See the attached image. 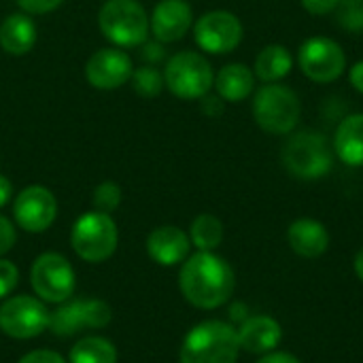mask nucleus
<instances>
[{
  "label": "nucleus",
  "mask_w": 363,
  "mask_h": 363,
  "mask_svg": "<svg viewBox=\"0 0 363 363\" xmlns=\"http://www.w3.org/2000/svg\"><path fill=\"white\" fill-rule=\"evenodd\" d=\"M287 238H289V247L294 249V253H298L306 259L321 257L330 247V234H328L325 225L319 223L317 219L294 221L289 225Z\"/></svg>",
  "instance_id": "a211bd4d"
},
{
  "label": "nucleus",
  "mask_w": 363,
  "mask_h": 363,
  "mask_svg": "<svg viewBox=\"0 0 363 363\" xmlns=\"http://www.w3.org/2000/svg\"><path fill=\"white\" fill-rule=\"evenodd\" d=\"M202 102H200V108H202V113L204 115H208V117H219L221 113H223V98H219V96H202L200 98Z\"/></svg>",
  "instance_id": "72a5a7b5"
},
{
  "label": "nucleus",
  "mask_w": 363,
  "mask_h": 363,
  "mask_svg": "<svg viewBox=\"0 0 363 363\" xmlns=\"http://www.w3.org/2000/svg\"><path fill=\"white\" fill-rule=\"evenodd\" d=\"M30 285L43 302L64 304L74 294V270L60 253H43L30 268Z\"/></svg>",
  "instance_id": "6e6552de"
},
{
  "label": "nucleus",
  "mask_w": 363,
  "mask_h": 363,
  "mask_svg": "<svg viewBox=\"0 0 363 363\" xmlns=\"http://www.w3.org/2000/svg\"><path fill=\"white\" fill-rule=\"evenodd\" d=\"M140 57L147 62V66H157L164 57H166V51H164V43L160 40H145L140 45Z\"/></svg>",
  "instance_id": "c756f323"
},
{
  "label": "nucleus",
  "mask_w": 363,
  "mask_h": 363,
  "mask_svg": "<svg viewBox=\"0 0 363 363\" xmlns=\"http://www.w3.org/2000/svg\"><path fill=\"white\" fill-rule=\"evenodd\" d=\"M336 19L345 30L363 32V0H340L336 6Z\"/></svg>",
  "instance_id": "a878e982"
},
{
  "label": "nucleus",
  "mask_w": 363,
  "mask_h": 363,
  "mask_svg": "<svg viewBox=\"0 0 363 363\" xmlns=\"http://www.w3.org/2000/svg\"><path fill=\"white\" fill-rule=\"evenodd\" d=\"M217 96L225 102H242L251 96L255 85V74L245 64H228L215 74Z\"/></svg>",
  "instance_id": "412c9836"
},
{
  "label": "nucleus",
  "mask_w": 363,
  "mask_h": 363,
  "mask_svg": "<svg viewBox=\"0 0 363 363\" xmlns=\"http://www.w3.org/2000/svg\"><path fill=\"white\" fill-rule=\"evenodd\" d=\"M300 100L294 89L279 83H268L257 89L253 100V117L268 134H291L300 121Z\"/></svg>",
  "instance_id": "39448f33"
},
{
  "label": "nucleus",
  "mask_w": 363,
  "mask_h": 363,
  "mask_svg": "<svg viewBox=\"0 0 363 363\" xmlns=\"http://www.w3.org/2000/svg\"><path fill=\"white\" fill-rule=\"evenodd\" d=\"M121 204V187L113 181H104L94 189V206L100 213L111 215Z\"/></svg>",
  "instance_id": "bb28decb"
},
{
  "label": "nucleus",
  "mask_w": 363,
  "mask_h": 363,
  "mask_svg": "<svg viewBox=\"0 0 363 363\" xmlns=\"http://www.w3.org/2000/svg\"><path fill=\"white\" fill-rule=\"evenodd\" d=\"M194 36L202 51L213 55H223L240 45L242 23L230 11H208L196 21Z\"/></svg>",
  "instance_id": "f8f14e48"
},
{
  "label": "nucleus",
  "mask_w": 363,
  "mask_h": 363,
  "mask_svg": "<svg viewBox=\"0 0 363 363\" xmlns=\"http://www.w3.org/2000/svg\"><path fill=\"white\" fill-rule=\"evenodd\" d=\"M298 64L311 81L332 83L342 77L347 68V55L336 40L325 36H313L302 43L298 51Z\"/></svg>",
  "instance_id": "9d476101"
},
{
  "label": "nucleus",
  "mask_w": 363,
  "mask_h": 363,
  "mask_svg": "<svg viewBox=\"0 0 363 363\" xmlns=\"http://www.w3.org/2000/svg\"><path fill=\"white\" fill-rule=\"evenodd\" d=\"M130 83H132L134 91L143 98H155L166 87L164 85V72H160L155 66H147V64L140 68H134Z\"/></svg>",
  "instance_id": "393cba45"
},
{
  "label": "nucleus",
  "mask_w": 363,
  "mask_h": 363,
  "mask_svg": "<svg viewBox=\"0 0 363 363\" xmlns=\"http://www.w3.org/2000/svg\"><path fill=\"white\" fill-rule=\"evenodd\" d=\"M340 0H302V6L311 13V15H317V17H323V15H330L332 11H336Z\"/></svg>",
  "instance_id": "473e14b6"
},
{
  "label": "nucleus",
  "mask_w": 363,
  "mask_h": 363,
  "mask_svg": "<svg viewBox=\"0 0 363 363\" xmlns=\"http://www.w3.org/2000/svg\"><path fill=\"white\" fill-rule=\"evenodd\" d=\"M334 153L347 166H363V113L349 115L336 130Z\"/></svg>",
  "instance_id": "aec40b11"
},
{
  "label": "nucleus",
  "mask_w": 363,
  "mask_h": 363,
  "mask_svg": "<svg viewBox=\"0 0 363 363\" xmlns=\"http://www.w3.org/2000/svg\"><path fill=\"white\" fill-rule=\"evenodd\" d=\"M294 68V57L283 45H268L259 51L255 60V77L266 83H277L285 79Z\"/></svg>",
  "instance_id": "4be33fe9"
},
{
  "label": "nucleus",
  "mask_w": 363,
  "mask_h": 363,
  "mask_svg": "<svg viewBox=\"0 0 363 363\" xmlns=\"http://www.w3.org/2000/svg\"><path fill=\"white\" fill-rule=\"evenodd\" d=\"M70 363H117V349L102 336H85L70 349Z\"/></svg>",
  "instance_id": "5701e85b"
},
{
  "label": "nucleus",
  "mask_w": 363,
  "mask_h": 363,
  "mask_svg": "<svg viewBox=\"0 0 363 363\" xmlns=\"http://www.w3.org/2000/svg\"><path fill=\"white\" fill-rule=\"evenodd\" d=\"M234 270L213 251H198L181 266L179 287L183 298L202 311L225 304L234 294Z\"/></svg>",
  "instance_id": "f257e3e1"
},
{
  "label": "nucleus",
  "mask_w": 363,
  "mask_h": 363,
  "mask_svg": "<svg viewBox=\"0 0 363 363\" xmlns=\"http://www.w3.org/2000/svg\"><path fill=\"white\" fill-rule=\"evenodd\" d=\"M355 272H357V277L363 281V249L357 253V257H355Z\"/></svg>",
  "instance_id": "4c0bfd02"
},
{
  "label": "nucleus",
  "mask_w": 363,
  "mask_h": 363,
  "mask_svg": "<svg viewBox=\"0 0 363 363\" xmlns=\"http://www.w3.org/2000/svg\"><path fill=\"white\" fill-rule=\"evenodd\" d=\"M36 45V23L28 13H11L0 23V47L9 55H26Z\"/></svg>",
  "instance_id": "6ab92c4d"
},
{
  "label": "nucleus",
  "mask_w": 363,
  "mask_h": 363,
  "mask_svg": "<svg viewBox=\"0 0 363 363\" xmlns=\"http://www.w3.org/2000/svg\"><path fill=\"white\" fill-rule=\"evenodd\" d=\"M15 240H17L15 225H13V223H11V221L4 217V215H0V257L13 249Z\"/></svg>",
  "instance_id": "7c9ffc66"
},
{
  "label": "nucleus",
  "mask_w": 363,
  "mask_h": 363,
  "mask_svg": "<svg viewBox=\"0 0 363 363\" xmlns=\"http://www.w3.org/2000/svg\"><path fill=\"white\" fill-rule=\"evenodd\" d=\"M98 28L119 49L140 47L151 34L149 15L138 0H106L98 11Z\"/></svg>",
  "instance_id": "7ed1b4c3"
},
{
  "label": "nucleus",
  "mask_w": 363,
  "mask_h": 363,
  "mask_svg": "<svg viewBox=\"0 0 363 363\" xmlns=\"http://www.w3.org/2000/svg\"><path fill=\"white\" fill-rule=\"evenodd\" d=\"M49 311L32 296H13L0 304V332L15 340H30L49 328Z\"/></svg>",
  "instance_id": "1a4fd4ad"
},
{
  "label": "nucleus",
  "mask_w": 363,
  "mask_h": 363,
  "mask_svg": "<svg viewBox=\"0 0 363 363\" xmlns=\"http://www.w3.org/2000/svg\"><path fill=\"white\" fill-rule=\"evenodd\" d=\"M11 198H13V185L4 174H0V208L6 206L11 202Z\"/></svg>",
  "instance_id": "c9c22d12"
},
{
  "label": "nucleus",
  "mask_w": 363,
  "mask_h": 363,
  "mask_svg": "<svg viewBox=\"0 0 363 363\" xmlns=\"http://www.w3.org/2000/svg\"><path fill=\"white\" fill-rule=\"evenodd\" d=\"M111 306L102 300H68L49 319L55 336H74L81 330H100L111 323Z\"/></svg>",
  "instance_id": "9b49d317"
},
{
  "label": "nucleus",
  "mask_w": 363,
  "mask_h": 363,
  "mask_svg": "<svg viewBox=\"0 0 363 363\" xmlns=\"http://www.w3.org/2000/svg\"><path fill=\"white\" fill-rule=\"evenodd\" d=\"M19 281V270L13 262L0 259V298H6Z\"/></svg>",
  "instance_id": "cd10ccee"
},
{
  "label": "nucleus",
  "mask_w": 363,
  "mask_h": 363,
  "mask_svg": "<svg viewBox=\"0 0 363 363\" xmlns=\"http://www.w3.org/2000/svg\"><path fill=\"white\" fill-rule=\"evenodd\" d=\"M134 72L132 57L119 49V47H104L89 55L85 64V79L91 87L111 91L125 83H130V77Z\"/></svg>",
  "instance_id": "4468645a"
},
{
  "label": "nucleus",
  "mask_w": 363,
  "mask_h": 363,
  "mask_svg": "<svg viewBox=\"0 0 363 363\" xmlns=\"http://www.w3.org/2000/svg\"><path fill=\"white\" fill-rule=\"evenodd\" d=\"M189 240L200 249V251H213L221 245L223 240V223L208 213H202L194 219L191 230H189Z\"/></svg>",
  "instance_id": "b1692460"
},
{
  "label": "nucleus",
  "mask_w": 363,
  "mask_h": 363,
  "mask_svg": "<svg viewBox=\"0 0 363 363\" xmlns=\"http://www.w3.org/2000/svg\"><path fill=\"white\" fill-rule=\"evenodd\" d=\"M257 363H300L294 355H289V353H266L262 359Z\"/></svg>",
  "instance_id": "f704fd0d"
},
{
  "label": "nucleus",
  "mask_w": 363,
  "mask_h": 363,
  "mask_svg": "<svg viewBox=\"0 0 363 363\" xmlns=\"http://www.w3.org/2000/svg\"><path fill=\"white\" fill-rule=\"evenodd\" d=\"M281 162L291 177L313 181L325 177L332 170L334 155L323 134L304 130L287 138L281 153Z\"/></svg>",
  "instance_id": "20e7f679"
},
{
  "label": "nucleus",
  "mask_w": 363,
  "mask_h": 363,
  "mask_svg": "<svg viewBox=\"0 0 363 363\" xmlns=\"http://www.w3.org/2000/svg\"><path fill=\"white\" fill-rule=\"evenodd\" d=\"M19 9L28 15H47L55 11L64 0H15Z\"/></svg>",
  "instance_id": "c85d7f7f"
},
{
  "label": "nucleus",
  "mask_w": 363,
  "mask_h": 363,
  "mask_svg": "<svg viewBox=\"0 0 363 363\" xmlns=\"http://www.w3.org/2000/svg\"><path fill=\"white\" fill-rule=\"evenodd\" d=\"M213 83L211 62L198 51H179L164 66V85L181 100H200Z\"/></svg>",
  "instance_id": "423d86ee"
},
{
  "label": "nucleus",
  "mask_w": 363,
  "mask_h": 363,
  "mask_svg": "<svg viewBox=\"0 0 363 363\" xmlns=\"http://www.w3.org/2000/svg\"><path fill=\"white\" fill-rule=\"evenodd\" d=\"M189 247H191L189 236L174 225L155 228L147 236V253L160 266H174L185 262Z\"/></svg>",
  "instance_id": "dca6fc26"
},
{
  "label": "nucleus",
  "mask_w": 363,
  "mask_h": 363,
  "mask_svg": "<svg viewBox=\"0 0 363 363\" xmlns=\"http://www.w3.org/2000/svg\"><path fill=\"white\" fill-rule=\"evenodd\" d=\"M17 363H66V359L55 351L38 349V351H32V353L23 355Z\"/></svg>",
  "instance_id": "2f4dec72"
},
{
  "label": "nucleus",
  "mask_w": 363,
  "mask_h": 363,
  "mask_svg": "<svg viewBox=\"0 0 363 363\" xmlns=\"http://www.w3.org/2000/svg\"><path fill=\"white\" fill-rule=\"evenodd\" d=\"M351 85L363 94V60L362 62H357L353 68H351Z\"/></svg>",
  "instance_id": "e433bc0d"
},
{
  "label": "nucleus",
  "mask_w": 363,
  "mask_h": 363,
  "mask_svg": "<svg viewBox=\"0 0 363 363\" xmlns=\"http://www.w3.org/2000/svg\"><path fill=\"white\" fill-rule=\"evenodd\" d=\"M238 353V332L230 323L204 321L185 336L181 363H236Z\"/></svg>",
  "instance_id": "f03ea898"
},
{
  "label": "nucleus",
  "mask_w": 363,
  "mask_h": 363,
  "mask_svg": "<svg viewBox=\"0 0 363 363\" xmlns=\"http://www.w3.org/2000/svg\"><path fill=\"white\" fill-rule=\"evenodd\" d=\"M13 217L21 230L40 234L51 228L57 217L55 196L43 185H28L17 194L13 202Z\"/></svg>",
  "instance_id": "ddd939ff"
},
{
  "label": "nucleus",
  "mask_w": 363,
  "mask_h": 363,
  "mask_svg": "<svg viewBox=\"0 0 363 363\" xmlns=\"http://www.w3.org/2000/svg\"><path fill=\"white\" fill-rule=\"evenodd\" d=\"M149 23L155 40L177 43L189 32L194 23V11L187 0H160L149 15Z\"/></svg>",
  "instance_id": "2eb2a0df"
},
{
  "label": "nucleus",
  "mask_w": 363,
  "mask_h": 363,
  "mask_svg": "<svg viewBox=\"0 0 363 363\" xmlns=\"http://www.w3.org/2000/svg\"><path fill=\"white\" fill-rule=\"evenodd\" d=\"M119 242V230L117 223L113 221L111 215L91 211L81 215L70 232V245L74 253L89 262V264H100L108 259Z\"/></svg>",
  "instance_id": "0eeeda50"
},
{
  "label": "nucleus",
  "mask_w": 363,
  "mask_h": 363,
  "mask_svg": "<svg viewBox=\"0 0 363 363\" xmlns=\"http://www.w3.org/2000/svg\"><path fill=\"white\" fill-rule=\"evenodd\" d=\"M236 332H238L240 349H245L247 353H255V355L270 353L272 349L279 347L283 338L281 325L272 317H266V315L245 319V323Z\"/></svg>",
  "instance_id": "f3484780"
}]
</instances>
